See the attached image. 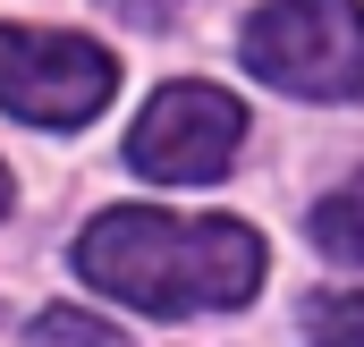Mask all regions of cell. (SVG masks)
<instances>
[{
	"label": "cell",
	"instance_id": "6da1fadb",
	"mask_svg": "<svg viewBox=\"0 0 364 347\" xmlns=\"http://www.w3.org/2000/svg\"><path fill=\"white\" fill-rule=\"evenodd\" d=\"M77 271L136 314H220L263 288V237L246 220H170L119 203L77 237Z\"/></svg>",
	"mask_w": 364,
	"mask_h": 347
},
{
	"label": "cell",
	"instance_id": "7a4b0ae2",
	"mask_svg": "<svg viewBox=\"0 0 364 347\" xmlns=\"http://www.w3.org/2000/svg\"><path fill=\"white\" fill-rule=\"evenodd\" d=\"M237 60L279 93L348 102L364 93V0H263L237 34Z\"/></svg>",
	"mask_w": 364,
	"mask_h": 347
},
{
	"label": "cell",
	"instance_id": "3957f363",
	"mask_svg": "<svg viewBox=\"0 0 364 347\" xmlns=\"http://www.w3.org/2000/svg\"><path fill=\"white\" fill-rule=\"evenodd\" d=\"M119 93V60L85 34H43V26H0V110L34 127H85Z\"/></svg>",
	"mask_w": 364,
	"mask_h": 347
},
{
	"label": "cell",
	"instance_id": "277c9868",
	"mask_svg": "<svg viewBox=\"0 0 364 347\" xmlns=\"http://www.w3.org/2000/svg\"><path fill=\"white\" fill-rule=\"evenodd\" d=\"M237 144H246L237 93L186 77V85H161L144 102V119L127 127V170L136 178H170V186H203V178H220L237 161Z\"/></svg>",
	"mask_w": 364,
	"mask_h": 347
},
{
	"label": "cell",
	"instance_id": "5b68a950",
	"mask_svg": "<svg viewBox=\"0 0 364 347\" xmlns=\"http://www.w3.org/2000/svg\"><path fill=\"white\" fill-rule=\"evenodd\" d=\"M305 229H314V246L331 262H364V178H348L339 195H322Z\"/></svg>",
	"mask_w": 364,
	"mask_h": 347
},
{
	"label": "cell",
	"instance_id": "8992f818",
	"mask_svg": "<svg viewBox=\"0 0 364 347\" xmlns=\"http://www.w3.org/2000/svg\"><path fill=\"white\" fill-rule=\"evenodd\" d=\"M34 347H127L110 322H93V314H77V305H43L34 314Z\"/></svg>",
	"mask_w": 364,
	"mask_h": 347
},
{
	"label": "cell",
	"instance_id": "52a82bcc",
	"mask_svg": "<svg viewBox=\"0 0 364 347\" xmlns=\"http://www.w3.org/2000/svg\"><path fill=\"white\" fill-rule=\"evenodd\" d=\"M110 9H119L127 26H170V9H178V0H110Z\"/></svg>",
	"mask_w": 364,
	"mask_h": 347
},
{
	"label": "cell",
	"instance_id": "ba28073f",
	"mask_svg": "<svg viewBox=\"0 0 364 347\" xmlns=\"http://www.w3.org/2000/svg\"><path fill=\"white\" fill-rule=\"evenodd\" d=\"M0 212H9V170H0Z\"/></svg>",
	"mask_w": 364,
	"mask_h": 347
}]
</instances>
